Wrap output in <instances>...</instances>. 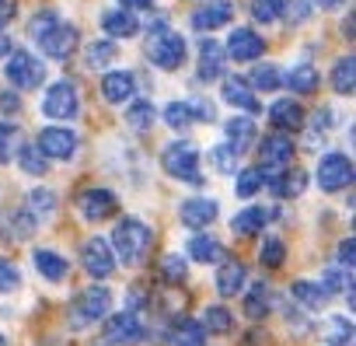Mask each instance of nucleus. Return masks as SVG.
I'll use <instances>...</instances> for the list:
<instances>
[{
	"label": "nucleus",
	"mask_w": 356,
	"mask_h": 346,
	"mask_svg": "<svg viewBox=\"0 0 356 346\" xmlns=\"http://www.w3.org/2000/svg\"><path fill=\"white\" fill-rule=\"evenodd\" d=\"M122 11H140V8H150V0H119Z\"/></svg>",
	"instance_id": "obj_54"
},
{
	"label": "nucleus",
	"mask_w": 356,
	"mask_h": 346,
	"mask_svg": "<svg viewBox=\"0 0 356 346\" xmlns=\"http://www.w3.org/2000/svg\"><path fill=\"white\" fill-rule=\"evenodd\" d=\"M0 112H22V98L15 91H0Z\"/></svg>",
	"instance_id": "obj_53"
},
{
	"label": "nucleus",
	"mask_w": 356,
	"mask_h": 346,
	"mask_svg": "<svg viewBox=\"0 0 356 346\" xmlns=\"http://www.w3.org/2000/svg\"><path fill=\"white\" fill-rule=\"evenodd\" d=\"M283 11H286L290 25H304L311 18V4H307V0H283Z\"/></svg>",
	"instance_id": "obj_47"
},
{
	"label": "nucleus",
	"mask_w": 356,
	"mask_h": 346,
	"mask_svg": "<svg viewBox=\"0 0 356 346\" xmlns=\"http://www.w3.org/2000/svg\"><path fill=\"white\" fill-rule=\"evenodd\" d=\"M210 161H213V168H217V171L231 175V171H234V164H238V154H234V147H227V143H217V147L210 150Z\"/></svg>",
	"instance_id": "obj_45"
},
{
	"label": "nucleus",
	"mask_w": 356,
	"mask_h": 346,
	"mask_svg": "<svg viewBox=\"0 0 356 346\" xmlns=\"http://www.w3.org/2000/svg\"><path fill=\"white\" fill-rule=\"evenodd\" d=\"M161 168L171 179L186 182V186H203V171H200V147L189 140H171L161 150Z\"/></svg>",
	"instance_id": "obj_2"
},
{
	"label": "nucleus",
	"mask_w": 356,
	"mask_h": 346,
	"mask_svg": "<svg viewBox=\"0 0 356 346\" xmlns=\"http://www.w3.org/2000/svg\"><path fill=\"white\" fill-rule=\"evenodd\" d=\"M283 259H286V245H283V238L266 235V238H262V249H259V262L269 266V269H280Z\"/></svg>",
	"instance_id": "obj_38"
},
{
	"label": "nucleus",
	"mask_w": 356,
	"mask_h": 346,
	"mask_svg": "<svg viewBox=\"0 0 356 346\" xmlns=\"http://www.w3.org/2000/svg\"><path fill=\"white\" fill-rule=\"evenodd\" d=\"M262 49H266V42H262V36H259L255 29H234L224 53H227L231 60H238V63H248V60H259Z\"/></svg>",
	"instance_id": "obj_14"
},
{
	"label": "nucleus",
	"mask_w": 356,
	"mask_h": 346,
	"mask_svg": "<svg viewBox=\"0 0 356 346\" xmlns=\"http://www.w3.org/2000/svg\"><path fill=\"white\" fill-rule=\"evenodd\" d=\"M112 56H115V42H91L88 46V67H95V70H102V67H108L112 63Z\"/></svg>",
	"instance_id": "obj_43"
},
{
	"label": "nucleus",
	"mask_w": 356,
	"mask_h": 346,
	"mask_svg": "<svg viewBox=\"0 0 356 346\" xmlns=\"http://www.w3.org/2000/svg\"><path fill=\"white\" fill-rule=\"evenodd\" d=\"M342 32H346V39H353V15H346V22H342Z\"/></svg>",
	"instance_id": "obj_57"
},
{
	"label": "nucleus",
	"mask_w": 356,
	"mask_h": 346,
	"mask_svg": "<svg viewBox=\"0 0 356 346\" xmlns=\"http://www.w3.org/2000/svg\"><path fill=\"white\" fill-rule=\"evenodd\" d=\"M217 200H207V196H196V200H186L182 207H178V221H182L186 228L200 231V228H210L217 221Z\"/></svg>",
	"instance_id": "obj_15"
},
{
	"label": "nucleus",
	"mask_w": 356,
	"mask_h": 346,
	"mask_svg": "<svg viewBox=\"0 0 356 346\" xmlns=\"http://www.w3.org/2000/svg\"><path fill=\"white\" fill-rule=\"evenodd\" d=\"M307 4H314V8H321V11H332V8L342 4V0H307Z\"/></svg>",
	"instance_id": "obj_55"
},
{
	"label": "nucleus",
	"mask_w": 356,
	"mask_h": 346,
	"mask_svg": "<svg viewBox=\"0 0 356 346\" xmlns=\"http://www.w3.org/2000/svg\"><path fill=\"white\" fill-rule=\"evenodd\" d=\"M290 301H293V304H304L307 311H318V308L328 301V294H325V287L314 283V280H293V287H290Z\"/></svg>",
	"instance_id": "obj_30"
},
{
	"label": "nucleus",
	"mask_w": 356,
	"mask_h": 346,
	"mask_svg": "<svg viewBox=\"0 0 356 346\" xmlns=\"http://www.w3.org/2000/svg\"><path fill=\"white\" fill-rule=\"evenodd\" d=\"M164 123H168L171 129H189V126L196 123L189 102H168V105H164Z\"/></svg>",
	"instance_id": "obj_40"
},
{
	"label": "nucleus",
	"mask_w": 356,
	"mask_h": 346,
	"mask_svg": "<svg viewBox=\"0 0 356 346\" xmlns=\"http://www.w3.org/2000/svg\"><path fill=\"white\" fill-rule=\"evenodd\" d=\"M186 276H189V266H186L182 255L168 252V255L161 259V280H164V283H182Z\"/></svg>",
	"instance_id": "obj_41"
},
{
	"label": "nucleus",
	"mask_w": 356,
	"mask_h": 346,
	"mask_svg": "<svg viewBox=\"0 0 356 346\" xmlns=\"http://www.w3.org/2000/svg\"><path fill=\"white\" fill-rule=\"evenodd\" d=\"M77 210H81V217H84V221L98 224V221H108V217L119 210V200H115V193H112V189L91 186V189H84V193L77 196Z\"/></svg>",
	"instance_id": "obj_11"
},
{
	"label": "nucleus",
	"mask_w": 356,
	"mask_h": 346,
	"mask_svg": "<svg viewBox=\"0 0 356 346\" xmlns=\"http://www.w3.org/2000/svg\"><path fill=\"white\" fill-rule=\"evenodd\" d=\"M35 42L42 46V53H46L49 60H70L74 49H77V29L67 25V22H56V25H53L49 32H42Z\"/></svg>",
	"instance_id": "obj_12"
},
{
	"label": "nucleus",
	"mask_w": 356,
	"mask_h": 346,
	"mask_svg": "<svg viewBox=\"0 0 356 346\" xmlns=\"http://www.w3.org/2000/svg\"><path fill=\"white\" fill-rule=\"evenodd\" d=\"M353 266H356V245H353V238H342L339 242V269L353 273Z\"/></svg>",
	"instance_id": "obj_48"
},
{
	"label": "nucleus",
	"mask_w": 356,
	"mask_h": 346,
	"mask_svg": "<svg viewBox=\"0 0 356 346\" xmlns=\"http://www.w3.org/2000/svg\"><path fill=\"white\" fill-rule=\"evenodd\" d=\"M262 182H266L262 168H245V171H238V186H234V193L248 200V196H255V193L262 189Z\"/></svg>",
	"instance_id": "obj_42"
},
{
	"label": "nucleus",
	"mask_w": 356,
	"mask_h": 346,
	"mask_svg": "<svg viewBox=\"0 0 356 346\" xmlns=\"http://www.w3.org/2000/svg\"><path fill=\"white\" fill-rule=\"evenodd\" d=\"M189 109H193V119H213L217 116V109H213V102H203V98H196V102H189Z\"/></svg>",
	"instance_id": "obj_51"
},
{
	"label": "nucleus",
	"mask_w": 356,
	"mask_h": 346,
	"mask_svg": "<svg viewBox=\"0 0 356 346\" xmlns=\"http://www.w3.org/2000/svg\"><path fill=\"white\" fill-rule=\"evenodd\" d=\"M280 15H283V0H252V18H255V22L269 25V22H276Z\"/></svg>",
	"instance_id": "obj_44"
},
{
	"label": "nucleus",
	"mask_w": 356,
	"mask_h": 346,
	"mask_svg": "<svg viewBox=\"0 0 356 346\" xmlns=\"http://www.w3.org/2000/svg\"><path fill=\"white\" fill-rule=\"evenodd\" d=\"M349 186H353V161H349V154L328 150L318 161V189L339 193V189H349Z\"/></svg>",
	"instance_id": "obj_6"
},
{
	"label": "nucleus",
	"mask_w": 356,
	"mask_h": 346,
	"mask_svg": "<svg viewBox=\"0 0 356 346\" xmlns=\"http://www.w3.org/2000/svg\"><path fill=\"white\" fill-rule=\"evenodd\" d=\"M168 346H207V329L193 318L175 322L168 332Z\"/></svg>",
	"instance_id": "obj_26"
},
{
	"label": "nucleus",
	"mask_w": 356,
	"mask_h": 346,
	"mask_svg": "<svg viewBox=\"0 0 356 346\" xmlns=\"http://www.w3.org/2000/svg\"><path fill=\"white\" fill-rule=\"evenodd\" d=\"M307 189V171H300V168H283L280 175L273 179V193L280 196V200H293V196H300Z\"/></svg>",
	"instance_id": "obj_28"
},
{
	"label": "nucleus",
	"mask_w": 356,
	"mask_h": 346,
	"mask_svg": "<svg viewBox=\"0 0 356 346\" xmlns=\"http://www.w3.org/2000/svg\"><path fill=\"white\" fill-rule=\"evenodd\" d=\"M53 210H56V193L46 189V186H35V189L29 193V200H25V214H29L35 224H42V221L53 217Z\"/></svg>",
	"instance_id": "obj_27"
},
{
	"label": "nucleus",
	"mask_w": 356,
	"mask_h": 346,
	"mask_svg": "<svg viewBox=\"0 0 356 346\" xmlns=\"http://www.w3.org/2000/svg\"><path fill=\"white\" fill-rule=\"evenodd\" d=\"M259 157H262V168L283 171V168H290V161H293V140H290L286 133H269V136H262V143H259Z\"/></svg>",
	"instance_id": "obj_13"
},
{
	"label": "nucleus",
	"mask_w": 356,
	"mask_h": 346,
	"mask_svg": "<svg viewBox=\"0 0 356 346\" xmlns=\"http://www.w3.org/2000/svg\"><path fill=\"white\" fill-rule=\"evenodd\" d=\"M18 15V0H0V29H8Z\"/></svg>",
	"instance_id": "obj_52"
},
{
	"label": "nucleus",
	"mask_w": 356,
	"mask_h": 346,
	"mask_svg": "<svg viewBox=\"0 0 356 346\" xmlns=\"http://www.w3.org/2000/svg\"><path fill=\"white\" fill-rule=\"evenodd\" d=\"M11 140H15V126L0 123V164H8L15 154H11Z\"/></svg>",
	"instance_id": "obj_49"
},
{
	"label": "nucleus",
	"mask_w": 356,
	"mask_h": 346,
	"mask_svg": "<svg viewBox=\"0 0 356 346\" xmlns=\"http://www.w3.org/2000/svg\"><path fill=\"white\" fill-rule=\"evenodd\" d=\"M332 88H335V95H346V98L356 91V60H353V53L342 56V60H335V67H332Z\"/></svg>",
	"instance_id": "obj_32"
},
{
	"label": "nucleus",
	"mask_w": 356,
	"mask_h": 346,
	"mask_svg": "<svg viewBox=\"0 0 356 346\" xmlns=\"http://www.w3.org/2000/svg\"><path fill=\"white\" fill-rule=\"evenodd\" d=\"M269 119H273V126L280 129V133H297V129H304V109H300V102H293V98H280L273 109H269Z\"/></svg>",
	"instance_id": "obj_17"
},
{
	"label": "nucleus",
	"mask_w": 356,
	"mask_h": 346,
	"mask_svg": "<svg viewBox=\"0 0 356 346\" xmlns=\"http://www.w3.org/2000/svg\"><path fill=\"white\" fill-rule=\"evenodd\" d=\"M143 336H147V329L133 311H115L105 322V343H112V346H136V343H143Z\"/></svg>",
	"instance_id": "obj_10"
},
{
	"label": "nucleus",
	"mask_w": 356,
	"mask_h": 346,
	"mask_svg": "<svg viewBox=\"0 0 356 346\" xmlns=\"http://www.w3.org/2000/svg\"><path fill=\"white\" fill-rule=\"evenodd\" d=\"M286 88L297 91V95H314V91H318V67H311V63L293 67V70L286 74Z\"/></svg>",
	"instance_id": "obj_33"
},
{
	"label": "nucleus",
	"mask_w": 356,
	"mask_h": 346,
	"mask_svg": "<svg viewBox=\"0 0 356 346\" xmlns=\"http://www.w3.org/2000/svg\"><path fill=\"white\" fill-rule=\"evenodd\" d=\"M4 74H8V81H11L15 88H22V91H32V88H39V84L46 81V67H42V60L32 56V53H25V49L11 53Z\"/></svg>",
	"instance_id": "obj_7"
},
{
	"label": "nucleus",
	"mask_w": 356,
	"mask_h": 346,
	"mask_svg": "<svg viewBox=\"0 0 356 346\" xmlns=\"http://www.w3.org/2000/svg\"><path fill=\"white\" fill-rule=\"evenodd\" d=\"M189 255L196 259V262H224L227 259V252H224V245L213 238V235H193L189 238Z\"/></svg>",
	"instance_id": "obj_29"
},
{
	"label": "nucleus",
	"mask_w": 356,
	"mask_h": 346,
	"mask_svg": "<svg viewBox=\"0 0 356 346\" xmlns=\"http://www.w3.org/2000/svg\"><path fill=\"white\" fill-rule=\"evenodd\" d=\"M207 332H217V336H227L231 329H234V315L224 308V304H210L207 311H203V322H200Z\"/></svg>",
	"instance_id": "obj_36"
},
{
	"label": "nucleus",
	"mask_w": 356,
	"mask_h": 346,
	"mask_svg": "<svg viewBox=\"0 0 356 346\" xmlns=\"http://www.w3.org/2000/svg\"><path fill=\"white\" fill-rule=\"evenodd\" d=\"M102 95L105 102L112 105H122V102H133L136 98V77L129 70H108L102 77Z\"/></svg>",
	"instance_id": "obj_16"
},
{
	"label": "nucleus",
	"mask_w": 356,
	"mask_h": 346,
	"mask_svg": "<svg viewBox=\"0 0 356 346\" xmlns=\"http://www.w3.org/2000/svg\"><path fill=\"white\" fill-rule=\"evenodd\" d=\"M77 147H81V136L70 129V126H46L35 140V150L49 161H74L77 157Z\"/></svg>",
	"instance_id": "obj_5"
},
{
	"label": "nucleus",
	"mask_w": 356,
	"mask_h": 346,
	"mask_svg": "<svg viewBox=\"0 0 356 346\" xmlns=\"http://www.w3.org/2000/svg\"><path fill=\"white\" fill-rule=\"evenodd\" d=\"M32 262H35L39 276H46L49 283H63V280H67V273H70L67 259H63V255H56V252H49V249H35V252H32Z\"/></svg>",
	"instance_id": "obj_23"
},
{
	"label": "nucleus",
	"mask_w": 356,
	"mask_h": 346,
	"mask_svg": "<svg viewBox=\"0 0 356 346\" xmlns=\"http://www.w3.org/2000/svg\"><path fill=\"white\" fill-rule=\"evenodd\" d=\"M248 81H252V91H276V88L283 84L276 63H259V67L248 74Z\"/></svg>",
	"instance_id": "obj_37"
},
{
	"label": "nucleus",
	"mask_w": 356,
	"mask_h": 346,
	"mask_svg": "<svg viewBox=\"0 0 356 346\" xmlns=\"http://www.w3.org/2000/svg\"><path fill=\"white\" fill-rule=\"evenodd\" d=\"M81 266L95 276V280H105V276H112L115 273V255H112V245H108V238H88L84 245H81Z\"/></svg>",
	"instance_id": "obj_9"
},
{
	"label": "nucleus",
	"mask_w": 356,
	"mask_h": 346,
	"mask_svg": "<svg viewBox=\"0 0 356 346\" xmlns=\"http://www.w3.org/2000/svg\"><path fill=\"white\" fill-rule=\"evenodd\" d=\"M112 315V290L108 287H88L70 304V329H88Z\"/></svg>",
	"instance_id": "obj_3"
},
{
	"label": "nucleus",
	"mask_w": 356,
	"mask_h": 346,
	"mask_svg": "<svg viewBox=\"0 0 356 346\" xmlns=\"http://www.w3.org/2000/svg\"><path fill=\"white\" fill-rule=\"evenodd\" d=\"M186 39L171 32V29H161V32H147V60L161 70H178L186 63Z\"/></svg>",
	"instance_id": "obj_4"
},
{
	"label": "nucleus",
	"mask_w": 356,
	"mask_h": 346,
	"mask_svg": "<svg viewBox=\"0 0 356 346\" xmlns=\"http://www.w3.org/2000/svg\"><path fill=\"white\" fill-rule=\"evenodd\" d=\"M224 60H227V53L220 42H213V39L200 42V81H207V84L217 81L224 74Z\"/></svg>",
	"instance_id": "obj_21"
},
{
	"label": "nucleus",
	"mask_w": 356,
	"mask_h": 346,
	"mask_svg": "<svg viewBox=\"0 0 356 346\" xmlns=\"http://www.w3.org/2000/svg\"><path fill=\"white\" fill-rule=\"evenodd\" d=\"M8 53H11V39L0 32V56H8Z\"/></svg>",
	"instance_id": "obj_56"
},
{
	"label": "nucleus",
	"mask_w": 356,
	"mask_h": 346,
	"mask_svg": "<svg viewBox=\"0 0 356 346\" xmlns=\"http://www.w3.org/2000/svg\"><path fill=\"white\" fill-rule=\"evenodd\" d=\"M102 29H105L112 39H129V36L140 32V22H136V15H129V11H105V15H102Z\"/></svg>",
	"instance_id": "obj_31"
},
{
	"label": "nucleus",
	"mask_w": 356,
	"mask_h": 346,
	"mask_svg": "<svg viewBox=\"0 0 356 346\" xmlns=\"http://www.w3.org/2000/svg\"><path fill=\"white\" fill-rule=\"evenodd\" d=\"M224 102L234 105V109H245L248 116H255V112L262 109L259 98H255V91H252L241 77H224Z\"/></svg>",
	"instance_id": "obj_22"
},
{
	"label": "nucleus",
	"mask_w": 356,
	"mask_h": 346,
	"mask_svg": "<svg viewBox=\"0 0 356 346\" xmlns=\"http://www.w3.org/2000/svg\"><path fill=\"white\" fill-rule=\"evenodd\" d=\"M42 112L49 116V119H74L77 112H81V95H77V84L74 81H56V84H49V91H46V98H42Z\"/></svg>",
	"instance_id": "obj_8"
},
{
	"label": "nucleus",
	"mask_w": 356,
	"mask_h": 346,
	"mask_svg": "<svg viewBox=\"0 0 356 346\" xmlns=\"http://www.w3.org/2000/svg\"><path fill=\"white\" fill-rule=\"evenodd\" d=\"M56 22H60V18H56L53 11H39V15L32 18V36L39 39V36H42V32H49V29H53Z\"/></svg>",
	"instance_id": "obj_50"
},
{
	"label": "nucleus",
	"mask_w": 356,
	"mask_h": 346,
	"mask_svg": "<svg viewBox=\"0 0 356 346\" xmlns=\"http://www.w3.org/2000/svg\"><path fill=\"white\" fill-rule=\"evenodd\" d=\"M112 255L122 262V266H140L154 245V231L140 221V217H122L112 231Z\"/></svg>",
	"instance_id": "obj_1"
},
{
	"label": "nucleus",
	"mask_w": 356,
	"mask_h": 346,
	"mask_svg": "<svg viewBox=\"0 0 356 346\" xmlns=\"http://www.w3.org/2000/svg\"><path fill=\"white\" fill-rule=\"evenodd\" d=\"M15 287H22V273L11 259H0V294H11Z\"/></svg>",
	"instance_id": "obj_46"
},
{
	"label": "nucleus",
	"mask_w": 356,
	"mask_h": 346,
	"mask_svg": "<svg viewBox=\"0 0 356 346\" xmlns=\"http://www.w3.org/2000/svg\"><path fill=\"white\" fill-rule=\"evenodd\" d=\"M321 336H325L328 346H349V343H353V322H349L346 315H332V318L325 322Z\"/></svg>",
	"instance_id": "obj_35"
},
{
	"label": "nucleus",
	"mask_w": 356,
	"mask_h": 346,
	"mask_svg": "<svg viewBox=\"0 0 356 346\" xmlns=\"http://www.w3.org/2000/svg\"><path fill=\"white\" fill-rule=\"evenodd\" d=\"M273 207H245L234 221H231V231L241 235V238H252V235H262V228L273 221Z\"/></svg>",
	"instance_id": "obj_18"
},
{
	"label": "nucleus",
	"mask_w": 356,
	"mask_h": 346,
	"mask_svg": "<svg viewBox=\"0 0 356 346\" xmlns=\"http://www.w3.org/2000/svg\"><path fill=\"white\" fill-rule=\"evenodd\" d=\"M0 346H11V343H8V336H0Z\"/></svg>",
	"instance_id": "obj_58"
},
{
	"label": "nucleus",
	"mask_w": 356,
	"mask_h": 346,
	"mask_svg": "<svg viewBox=\"0 0 356 346\" xmlns=\"http://www.w3.org/2000/svg\"><path fill=\"white\" fill-rule=\"evenodd\" d=\"M273 311V287L269 283H252L248 294H245V315L252 322H266V315Z\"/></svg>",
	"instance_id": "obj_24"
},
{
	"label": "nucleus",
	"mask_w": 356,
	"mask_h": 346,
	"mask_svg": "<svg viewBox=\"0 0 356 346\" xmlns=\"http://www.w3.org/2000/svg\"><path fill=\"white\" fill-rule=\"evenodd\" d=\"M154 119H157V109H154V102H129V109H126V126L129 129H136V133H147L150 126H154Z\"/></svg>",
	"instance_id": "obj_34"
},
{
	"label": "nucleus",
	"mask_w": 356,
	"mask_h": 346,
	"mask_svg": "<svg viewBox=\"0 0 356 346\" xmlns=\"http://www.w3.org/2000/svg\"><path fill=\"white\" fill-rule=\"evenodd\" d=\"M224 133H227V147H234L238 157L255 143V123H252L248 116H234V119L224 126Z\"/></svg>",
	"instance_id": "obj_25"
},
{
	"label": "nucleus",
	"mask_w": 356,
	"mask_h": 346,
	"mask_svg": "<svg viewBox=\"0 0 356 346\" xmlns=\"http://www.w3.org/2000/svg\"><path fill=\"white\" fill-rule=\"evenodd\" d=\"M15 157H18V164L29 171V175H35V179H42L46 171H49V161H46V157L35 150V143H25V147H22Z\"/></svg>",
	"instance_id": "obj_39"
},
{
	"label": "nucleus",
	"mask_w": 356,
	"mask_h": 346,
	"mask_svg": "<svg viewBox=\"0 0 356 346\" xmlns=\"http://www.w3.org/2000/svg\"><path fill=\"white\" fill-rule=\"evenodd\" d=\"M234 18V4H227V0H213V4H203L196 15H193V25L200 32H213L220 25H227Z\"/></svg>",
	"instance_id": "obj_20"
},
{
	"label": "nucleus",
	"mask_w": 356,
	"mask_h": 346,
	"mask_svg": "<svg viewBox=\"0 0 356 346\" xmlns=\"http://www.w3.org/2000/svg\"><path fill=\"white\" fill-rule=\"evenodd\" d=\"M248 283V269L238 262V259H224V266L217 269V294L220 297H234L241 294Z\"/></svg>",
	"instance_id": "obj_19"
}]
</instances>
